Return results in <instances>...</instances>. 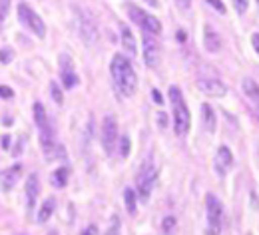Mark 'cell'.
Instances as JSON below:
<instances>
[{"instance_id":"cell-36","label":"cell","mask_w":259,"mask_h":235,"mask_svg":"<svg viewBox=\"0 0 259 235\" xmlns=\"http://www.w3.org/2000/svg\"><path fill=\"white\" fill-rule=\"evenodd\" d=\"M2 146H4V148H8V146H10V137H8V135H4V139H2Z\"/></svg>"},{"instance_id":"cell-9","label":"cell","mask_w":259,"mask_h":235,"mask_svg":"<svg viewBox=\"0 0 259 235\" xmlns=\"http://www.w3.org/2000/svg\"><path fill=\"white\" fill-rule=\"evenodd\" d=\"M76 18H78V30H80V36L84 38V42H86V44H96L98 28H96L94 18H92L88 12L80 10V8H76Z\"/></svg>"},{"instance_id":"cell-13","label":"cell","mask_w":259,"mask_h":235,"mask_svg":"<svg viewBox=\"0 0 259 235\" xmlns=\"http://www.w3.org/2000/svg\"><path fill=\"white\" fill-rule=\"evenodd\" d=\"M231 166H233V154H231V150H229L227 146H222V148L218 150V154H215V160H213L215 173H218L220 177H226L227 171L231 169Z\"/></svg>"},{"instance_id":"cell-18","label":"cell","mask_w":259,"mask_h":235,"mask_svg":"<svg viewBox=\"0 0 259 235\" xmlns=\"http://www.w3.org/2000/svg\"><path fill=\"white\" fill-rule=\"evenodd\" d=\"M38 192H40V185H38V177L30 175L28 181H26V203H28V211H32L36 200H38Z\"/></svg>"},{"instance_id":"cell-22","label":"cell","mask_w":259,"mask_h":235,"mask_svg":"<svg viewBox=\"0 0 259 235\" xmlns=\"http://www.w3.org/2000/svg\"><path fill=\"white\" fill-rule=\"evenodd\" d=\"M124 202H126V209H128L130 215H136L138 205H136V194H134V190H126L124 192Z\"/></svg>"},{"instance_id":"cell-4","label":"cell","mask_w":259,"mask_h":235,"mask_svg":"<svg viewBox=\"0 0 259 235\" xmlns=\"http://www.w3.org/2000/svg\"><path fill=\"white\" fill-rule=\"evenodd\" d=\"M34 122H36V128H38V135H40V146L44 150V154H52L54 150V130L48 122V116H46V110L40 102L34 104Z\"/></svg>"},{"instance_id":"cell-6","label":"cell","mask_w":259,"mask_h":235,"mask_svg":"<svg viewBox=\"0 0 259 235\" xmlns=\"http://www.w3.org/2000/svg\"><path fill=\"white\" fill-rule=\"evenodd\" d=\"M205 207H207V229L209 233H220L222 231V225H224V207L220 200L213 196V194H207L205 196Z\"/></svg>"},{"instance_id":"cell-5","label":"cell","mask_w":259,"mask_h":235,"mask_svg":"<svg viewBox=\"0 0 259 235\" xmlns=\"http://www.w3.org/2000/svg\"><path fill=\"white\" fill-rule=\"evenodd\" d=\"M128 12H130V18L142 28V32L154 34V36H158V34L162 32V22H160L156 16L144 12L142 8H138V6H134V4L128 6Z\"/></svg>"},{"instance_id":"cell-31","label":"cell","mask_w":259,"mask_h":235,"mask_svg":"<svg viewBox=\"0 0 259 235\" xmlns=\"http://www.w3.org/2000/svg\"><path fill=\"white\" fill-rule=\"evenodd\" d=\"M158 120H160V128H165V126H167V122H165L167 118H165V114H163V112L158 114Z\"/></svg>"},{"instance_id":"cell-35","label":"cell","mask_w":259,"mask_h":235,"mask_svg":"<svg viewBox=\"0 0 259 235\" xmlns=\"http://www.w3.org/2000/svg\"><path fill=\"white\" fill-rule=\"evenodd\" d=\"M178 4H180L182 8H188V6H190V0H178Z\"/></svg>"},{"instance_id":"cell-32","label":"cell","mask_w":259,"mask_h":235,"mask_svg":"<svg viewBox=\"0 0 259 235\" xmlns=\"http://www.w3.org/2000/svg\"><path fill=\"white\" fill-rule=\"evenodd\" d=\"M8 6H10V0H0V12L2 14L8 10Z\"/></svg>"},{"instance_id":"cell-7","label":"cell","mask_w":259,"mask_h":235,"mask_svg":"<svg viewBox=\"0 0 259 235\" xmlns=\"http://www.w3.org/2000/svg\"><path fill=\"white\" fill-rule=\"evenodd\" d=\"M18 20H20L28 30H32L38 38H44V36H46V26H44L42 18L34 12L28 4H24V2L18 4Z\"/></svg>"},{"instance_id":"cell-38","label":"cell","mask_w":259,"mask_h":235,"mask_svg":"<svg viewBox=\"0 0 259 235\" xmlns=\"http://www.w3.org/2000/svg\"><path fill=\"white\" fill-rule=\"evenodd\" d=\"M2 18H4V14H2V12H0V24H2Z\"/></svg>"},{"instance_id":"cell-29","label":"cell","mask_w":259,"mask_h":235,"mask_svg":"<svg viewBox=\"0 0 259 235\" xmlns=\"http://www.w3.org/2000/svg\"><path fill=\"white\" fill-rule=\"evenodd\" d=\"M14 92L8 88V86H0V98H12Z\"/></svg>"},{"instance_id":"cell-34","label":"cell","mask_w":259,"mask_h":235,"mask_svg":"<svg viewBox=\"0 0 259 235\" xmlns=\"http://www.w3.org/2000/svg\"><path fill=\"white\" fill-rule=\"evenodd\" d=\"M84 233H98V227L96 225H88V227L84 229Z\"/></svg>"},{"instance_id":"cell-30","label":"cell","mask_w":259,"mask_h":235,"mask_svg":"<svg viewBox=\"0 0 259 235\" xmlns=\"http://www.w3.org/2000/svg\"><path fill=\"white\" fill-rule=\"evenodd\" d=\"M251 46H253V50L257 52V56H259V32L251 34Z\"/></svg>"},{"instance_id":"cell-24","label":"cell","mask_w":259,"mask_h":235,"mask_svg":"<svg viewBox=\"0 0 259 235\" xmlns=\"http://www.w3.org/2000/svg\"><path fill=\"white\" fill-rule=\"evenodd\" d=\"M50 90H52V100L56 102L58 106L64 102V96H62V90L56 86V82H50Z\"/></svg>"},{"instance_id":"cell-16","label":"cell","mask_w":259,"mask_h":235,"mask_svg":"<svg viewBox=\"0 0 259 235\" xmlns=\"http://www.w3.org/2000/svg\"><path fill=\"white\" fill-rule=\"evenodd\" d=\"M203 48L211 54L220 52L222 50V36L215 32L211 26H205L203 28Z\"/></svg>"},{"instance_id":"cell-15","label":"cell","mask_w":259,"mask_h":235,"mask_svg":"<svg viewBox=\"0 0 259 235\" xmlns=\"http://www.w3.org/2000/svg\"><path fill=\"white\" fill-rule=\"evenodd\" d=\"M241 88H243V94H245V96L249 98V102H251L255 116L259 118V84L255 82V80H251V78H245L243 84H241Z\"/></svg>"},{"instance_id":"cell-27","label":"cell","mask_w":259,"mask_h":235,"mask_svg":"<svg viewBox=\"0 0 259 235\" xmlns=\"http://www.w3.org/2000/svg\"><path fill=\"white\" fill-rule=\"evenodd\" d=\"M174 227H176V217H171V215H167V217L163 219V223H162L163 233H169V231H171Z\"/></svg>"},{"instance_id":"cell-8","label":"cell","mask_w":259,"mask_h":235,"mask_svg":"<svg viewBox=\"0 0 259 235\" xmlns=\"http://www.w3.org/2000/svg\"><path fill=\"white\" fill-rule=\"evenodd\" d=\"M116 144H118V124H116V118L108 114L102 122V148L108 156H112L116 150Z\"/></svg>"},{"instance_id":"cell-2","label":"cell","mask_w":259,"mask_h":235,"mask_svg":"<svg viewBox=\"0 0 259 235\" xmlns=\"http://www.w3.org/2000/svg\"><path fill=\"white\" fill-rule=\"evenodd\" d=\"M169 102L174 106V130H176L178 135H186L190 132L192 116H190V110H188L186 100H184V96H182L178 86L169 88Z\"/></svg>"},{"instance_id":"cell-21","label":"cell","mask_w":259,"mask_h":235,"mask_svg":"<svg viewBox=\"0 0 259 235\" xmlns=\"http://www.w3.org/2000/svg\"><path fill=\"white\" fill-rule=\"evenodd\" d=\"M68 175H70V169L58 168L54 171V175H52V183H54L56 187H64L66 183H68Z\"/></svg>"},{"instance_id":"cell-14","label":"cell","mask_w":259,"mask_h":235,"mask_svg":"<svg viewBox=\"0 0 259 235\" xmlns=\"http://www.w3.org/2000/svg\"><path fill=\"white\" fill-rule=\"evenodd\" d=\"M20 175H22V166H20V164L4 169V171L0 173V192H10V190L16 185V181L20 179Z\"/></svg>"},{"instance_id":"cell-26","label":"cell","mask_w":259,"mask_h":235,"mask_svg":"<svg viewBox=\"0 0 259 235\" xmlns=\"http://www.w3.org/2000/svg\"><path fill=\"white\" fill-rule=\"evenodd\" d=\"M231 2H233L235 10H237L239 14H245V12H247V8H249V0H231Z\"/></svg>"},{"instance_id":"cell-3","label":"cell","mask_w":259,"mask_h":235,"mask_svg":"<svg viewBox=\"0 0 259 235\" xmlns=\"http://www.w3.org/2000/svg\"><path fill=\"white\" fill-rule=\"evenodd\" d=\"M158 181V169L154 166L152 156L144 160V164L140 166V171L136 175V187H138V196L142 202H148L152 196V190Z\"/></svg>"},{"instance_id":"cell-33","label":"cell","mask_w":259,"mask_h":235,"mask_svg":"<svg viewBox=\"0 0 259 235\" xmlns=\"http://www.w3.org/2000/svg\"><path fill=\"white\" fill-rule=\"evenodd\" d=\"M152 96H154V100L158 102V104H162V96H160V92H158V90H152Z\"/></svg>"},{"instance_id":"cell-37","label":"cell","mask_w":259,"mask_h":235,"mask_svg":"<svg viewBox=\"0 0 259 235\" xmlns=\"http://www.w3.org/2000/svg\"><path fill=\"white\" fill-rule=\"evenodd\" d=\"M144 2H146V4H150L152 8H156V6H158V0H144Z\"/></svg>"},{"instance_id":"cell-10","label":"cell","mask_w":259,"mask_h":235,"mask_svg":"<svg viewBox=\"0 0 259 235\" xmlns=\"http://www.w3.org/2000/svg\"><path fill=\"white\" fill-rule=\"evenodd\" d=\"M142 46H144V62L148 68H156L160 62V44L156 42L154 34L144 32L142 38Z\"/></svg>"},{"instance_id":"cell-28","label":"cell","mask_w":259,"mask_h":235,"mask_svg":"<svg viewBox=\"0 0 259 235\" xmlns=\"http://www.w3.org/2000/svg\"><path fill=\"white\" fill-rule=\"evenodd\" d=\"M205 2H207V4L211 6V8H215V10L220 12V14H226V12H227V10H226V4H224L222 0H205Z\"/></svg>"},{"instance_id":"cell-11","label":"cell","mask_w":259,"mask_h":235,"mask_svg":"<svg viewBox=\"0 0 259 235\" xmlns=\"http://www.w3.org/2000/svg\"><path fill=\"white\" fill-rule=\"evenodd\" d=\"M197 88H199V92H203L205 96H211V98H224L227 94L226 84L220 82V80H215V78L197 80Z\"/></svg>"},{"instance_id":"cell-25","label":"cell","mask_w":259,"mask_h":235,"mask_svg":"<svg viewBox=\"0 0 259 235\" xmlns=\"http://www.w3.org/2000/svg\"><path fill=\"white\" fill-rule=\"evenodd\" d=\"M12 58H14V50H12V48H2V50H0V62H2V64L12 62Z\"/></svg>"},{"instance_id":"cell-23","label":"cell","mask_w":259,"mask_h":235,"mask_svg":"<svg viewBox=\"0 0 259 235\" xmlns=\"http://www.w3.org/2000/svg\"><path fill=\"white\" fill-rule=\"evenodd\" d=\"M120 139V156L122 158H128L130 156V150H132V142H130L128 135H122V137H118Z\"/></svg>"},{"instance_id":"cell-17","label":"cell","mask_w":259,"mask_h":235,"mask_svg":"<svg viewBox=\"0 0 259 235\" xmlns=\"http://www.w3.org/2000/svg\"><path fill=\"white\" fill-rule=\"evenodd\" d=\"M120 36H122V46L126 50L128 56H136L138 54V46H136V38L126 24H120Z\"/></svg>"},{"instance_id":"cell-12","label":"cell","mask_w":259,"mask_h":235,"mask_svg":"<svg viewBox=\"0 0 259 235\" xmlns=\"http://www.w3.org/2000/svg\"><path fill=\"white\" fill-rule=\"evenodd\" d=\"M60 76H62V84H64L66 90H72L78 84V74H76L74 64H72V58L68 54L60 56Z\"/></svg>"},{"instance_id":"cell-1","label":"cell","mask_w":259,"mask_h":235,"mask_svg":"<svg viewBox=\"0 0 259 235\" xmlns=\"http://www.w3.org/2000/svg\"><path fill=\"white\" fill-rule=\"evenodd\" d=\"M110 74H112V80H114V86L116 90L122 94V96H134L136 90H138V76L134 72V68L130 64V60L122 54H116L112 58V64H110Z\"/></svg>"},{"instance_id":"cell-19","label":"cell","mask_w":259,"mask_h":235,"mask_svg":"<svg viewBox=\"0 0 259 235\" xmlns=\"http://www.w3.org/2000/svg\"><path fill=\"white\" fill-rule=\"evenodd\" d=\"M201 120H203V128L209 134H213L215 132V112L211 110L209 104H203L201 106Z\"/></svg>"},{"instance_id":"cell-20","label":"cell","mask_w":259,"mask_h":235,"mask_svg":"<svg viewBox=\"0 0 259 235\" xmlns=\"http://www.w3.org/2000/svg\"><path fill=\"white\" fill-rule=\"evenodd\" d=\"M54 209H56V200L54 198H48L46 202L40 205V211H38V223H46L50 217H52V213H54Z\"/></svg>"}]
</instances>
